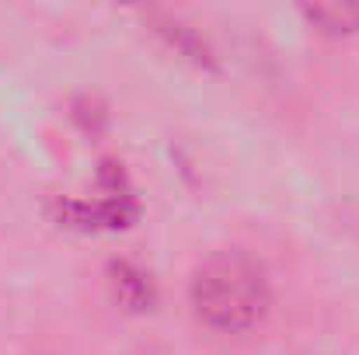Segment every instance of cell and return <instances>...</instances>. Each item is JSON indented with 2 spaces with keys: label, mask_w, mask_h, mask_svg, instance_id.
<instances>
[{
  "label": "cell",
  "mask_w": 359,
  "mask_h": 355,
  "mask_svg": "<svg viewBox=\"0 0 359 355\" xmlns=\"http://www.w3.org/2000/svg\"><path fill=\"white\" fill-rule=\"evenodd\" d=\"M196 317L224 335H241L262 324L269 310V282L258 261L241 251H220L206 258L189 286Z\"/></svg>",
  "instance_id": "cell-1"
},
{
  "label": "cell",
  "mask_w": 359,
  "mask_h": 355,
  "mask_svg": "<svg viewBox=\"0 0 359 355\" xmlns=\"http://www.w3.org/2000/svg\"><path fill=\"white\" fill-rule=\"evenodd\" d=\"M307 18L314 25H321L325 32H356L359 4H321V7H311Z\"/></svg>",
  "instance_id": "cell-2"
}]
</instances>
